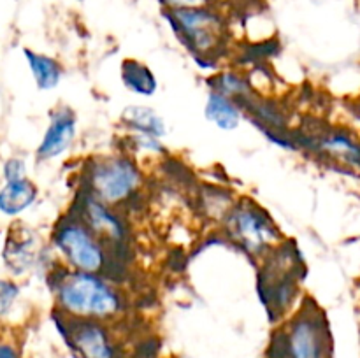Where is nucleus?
I'll return each instance as SVG.
<instances>
[{
	"mask_svg": "<svg viewBox=\"0 0 360 358\" xmlns=\"http://www.w3.org/2000/svg\"><path fill=\"white\" fill-rule=\"evenodd\" d=\"M48 284L56 311L72 318L108 323L125 311L122 291L104 274L83 272L58 263L49 269Z\"/></svg>",
	"mask_w": 360,
	"mask_h": 358,
	"instance_id": "obj_1",
	"label": "nucleus"
},
{
	"mask_svg": "<svg viewBox=\"0 0 360 358\" xmlns=\"http://www.w3.org/2000/svg\"><path fill=\"white\" fill-rule=\"evenodd\" d=\"M172 34L193 56L200 69L217 62V53L227 41V21L213 6L164 11Z\"/></svg>",
	"mask_w": 360,
	"mask_h": 358,
	"instance_id": "obj_2",
	"label": "nucleus"
},
{
	"mask_svg": "<svg viewBox=\"0 0 360 358\" xmlns=\"http://www.w3.org/2000/svg\"><path fill=\"white\" fill-rule=\"evenodd\" d=\"M329 330L322 312L306 300L290 318L280 321L269 346V358H327Z\"/></svg>",
	"mask_w": 360,
	"mask_h": 358,
	"instance_id": "obj_3",
	"label": "nucleus"
},
{
	"mask_svg": "<svg viewBox=\"0 0 360 358\" xmlns=\"http://www.w3.org/2000/svg\"><path fill=\"white\" fill-rule=\"evenodd\" d=\"M259 263L260 300L271 321L280 323L290 312L299 291L297 279L302 263L297 260V249H292L288 241H281Z\"/></svg>",
	"mask_w": 360,
	"mask_h": 358,
	"instance_id": "obj_4",
	"label": "nucleus"
},
{
	"mask_svg": "<svg viewBox=\"0 0 360 358\" xmlns=\"http://www.w3.org/2000/svg\"><path fill=\"white\" fill-rule=\"evenodd\" d=\"M143 172L137 161L125 153L97 157L88 161L81 179V190L101 202L118 209L143 188Z\"/></svg>",
	"mask_w": 360,
	"mask_h": 358,
	"instance_id": "obj_5",
	"label": "nucleus"
},
{
	"mask_svg": "<svg viewBox=\"0 0 360 358\" xmlns=\"http://www.w3.org/2000/svg\"><path fill=\"white\" fill-rule=\"evenodd\" d=\"M221 225L229 241L257 262L283 241L269 214L250 199L236 200Z\"/></svg>",
	"mask_w": 360,
	"mask_h": 358,
	"instance_id": "obj_6",
	"label": "nucleus"
},
{
	"mask_svg": "<svg viewBox=\"0 0 360 358\" xmlns=\"http://www.w3.org/2000/svg\"><path fill=\"white\" fill-rule=\"evenodd\" d=\"M51 248L60 263L74 270L104 274L111 262L108 248L70 211L58 218L53 227Z\"/></svg>",
	"mask_w": 360,
	"mask_h": 358,
	"instance_id": "obj_7",
	"label": "nucleus"
},
{
	"mask_svg": "<svg viewBox=\"0 0 360 358\" xmlns=\"http://www.w3.org/2000/svg\"><path fill=\"white\" fill-rule=\"evenodd\" d=\"M53 323L77 358H120L118 346L104 321L72 318L55 309Z\"/></svg>",
	"mask_w": 360,
	"mask_h": 358,
	"instance_id": "obj_8",
	"label": "nucleus"
},
{
	"mask_svg": "<svg viewBox=\"0 0 360 358\" xmlns=\"http://www.w3.org/2000/svg\"><path fill=\"white\" fill-rule=\"evenodd\" d=\"M69 211L86 225L88 230L108 248L109 253L127 246L129 230L116 207L108 206L81 190Z\"/></svg>",
	"mask_w": 360,
	"mask_h": 358,
	"instance_id": "obj_9",
	"label": "nucleus"
},
{
	"mask_svg": "<svg viewBox=\"0 0 360 358\" xmlns=\"http://www.w3.org/2000/svg\"><path fill=\"white\" fill-rule=\"evenodd\" d=\"M2 262L7 272L16 279L39 269L46 262V248L34 230L23 225H14L4 241Z\"/></svg>",
	"mask_w": 360,
	"mask_h": 358,
	"instance_id": "obj_10",
	"label": "nucleus"
},
{
	"mask_svg": "<svg viewBox=\"0 0 360 358\" xmlns=\"http://www.w3.org/2000/svg\"><path fill=\"white\" fill-rule=\"evenodd\" d=\"M77 133V116L69 105H58L49 111V121L41 142L35 150L39 161H51L63 157L72 147Z\"/></svg>",
	"mask_w": 360,
	"mask_h": 358,
	"instance_id": "obj_11",
	"label": "nucleus"
},
{
	"mask_svg": "<svg viewBox=\"0 0 360 358\" xmlns=\"http://www.w3.org/2000/svg\"><path fill=\"white\" fill-rule=\"evenodd\" d=\"M39 199V188L32 179L4 183L0 188V214L6 218H18L27 213Z\"/></svg>",
	"mask_w": 360,
	"mask_h": 358,
	"instance_id": "obj_12",
	"label": "nucleus"
},
{
	"mask_svg": "<svg viewBox=\"0 0 360 358\" xmlns=\"http://www.w3.org/2000/svg\"><path fill=\"white\" fill-rule=\"evenodd\" d=\"M204 116L217 128L224 130V132H232V130H238L241 126L245 112L234 98L210 90L206 105H204Z\"/></svg>",
	"mask_w": 360,
	"mask_h": 358,
	"instance_id": "obj_13",
	"label": "nucleus"
},
{
	"mask_svg": "<svg viewBox=\"0 0 360 358\" xmlns=\"http://www.w3.org/2000/svg\"><path fill=\"white\" fill-rule=\"evenodd\" d=\"M120 123H122L127 132L148 133V135H155L158 139H164L167 135L165 119L150 105H127V107H123L122 114H120Z\"/></svg>",
	"mask_w": 360,
	"mask_h": 358,
	"instance_id": "obj_14",
	"label": "nucleus"
},
{
	"mask_svg": "<svg viewBox=\"0 0 360 358\" xmlns=\"http://www.w3.org/2000/svg\"><path fill=\"white\" fill-rule=\"evenodd\" d=\"M120 77L123 86L137 97L150 98L157 93L158 79L151 67L137 58H125L120 65Z\"/></svg>",
	"mask_w": 360,
	"mask_h": 358,
	"instance_id": "obj_15",
	"label": "nucleus"
},
{
	"mask_svg": "<svg viewBox=\"0 0 360 358\" xmlns=\"http://www.w3.org/2000/svg\"><path fill=\"white\" fill-rule=\"evenodd\" d=\"M23 56L39 90L49 91L58 86L63 77V67L58 60L44 55V53L34 51L30 48H23Z\"/></svg>",
	"mask_w": 360,
	"mask_h": 358,
	"instance_id": "obj_16",
	"label": "nucleus"
},
{
	"mask_svg": "<svg viewBox=\"0 0 360 358\" xmlns=\"http://www.w3.org/2000/svg\"><path fill=\"white\" fill-rule=\"evenodd\" d=\"M207 86H210L211 91H217V93L225 95V97L234 98L238 104L243 98L252 95L250 79H246L238 70H221V72H217L207 81Z\"/></svg>",
	"mask_w": 360,
	"mask_h": 358,
	"instance_id": "obj_17",
	"label": "nucleus"
},
{
	"mask_svg": "<svg viewBox=\"0 0 360 358\" xmlns=\"http://www.w3.org/2000/svg\"><path fill=\"white\" fill-rule=\"evenodd\" d=\"M320 147L323 150V153L330 154L333 158H338V160L345 161V164L360 165V147L350 137L333 133V135H327L322 140Z\"/></svg>",
	"mask_w": 360,
	"mask_h": 358,
	"instance_id": "obj_18",
	"label": "nucleus"
},
{
	"mask_svg": "<svg viewBox=\"0 0 360 358\" xmlns=\"http://www.w3.org/2000/svg\"><path fill=\"white\" fill-rule=\"evenodd\" d=\"M125 154L132 157V154H137V157H160V154L165 153L164 140L158 139L155 135H148V133H139V132H127L125 135Z\"/></svg>",
	"mask_w": 360,
	"mask_h": 358,
	"instance_id": "obj_19",
	"label": "nucleus"
},
{
	"mask_svg": "<svg viewBox=\"0 0 360 358\" xmlns=\"http://www.w3.org/2000/svg\"><path fill=\"white\" fill-rule=\"evenodd\" d=\"M21 286L14 277H0V318H6L16 305Z\"/></svg>",
	"mask_w": 360,
	"mask_h": 358,
	"instance_id": "obj_20",
	"label": "nucleus"
},
{
	"mask_svg": "<svg viewBox=\"0 0 360 358\" xmlns=\"http://www.w3.org/2000/svg\"><path fill=\"white\" fill-rule=\"evenodd\" d=\"M2 178L4 183L20 181V179L28 178L27 161L21 157H9L2 165Z\"/></svg>",
	"mask_w": 360,
	"mask_h": 358,
	"instance_id": "obj_21",
	"label": "nucleus"
},
{
	"mask_svg": "<svg viewBox=\"0 0 360 358\" xmlns=\"http://www.w3.org/2000/svg\"><path fill=\"white\" fill-rule=\"evenodd\" d=\"M164 11L190 9V7H210L214 0H157Z\"/></svg>",
	"mask_w": 360,
	"mask_h": 358,
	"instance_id": "obj_22",
	"label": "nucleus"
},
{
	"mask_svg": "<svg viewBox=\"0 0 360 358\" xmlns=\"http://www.w3.org/2000/svg\"><path fill=\"white\" fill-rule=\"evenodd\" d=\"M0 358H21L20 350L14 343L6 339H0Z\"/></svg>",
	"mask_w": 360,
	"mask_h": 358,
	"instance_id": "obj_23",
	"label": "nucleus"
},
{
	"mask_svg": "<svg viewBox=\"0 0 360 358\" xmlns=\"http://www.w3.org/2000/svg\"><path fill=\"white\" fill-rule=\"evenodd\" d=\"M76 2H86V0H76Z\"/></svg>",
	"mask_w": 360,
	"mask_h": 358,
	"instance_id": "obj_24",
	"label": "nucleus"
}]
</instances>
